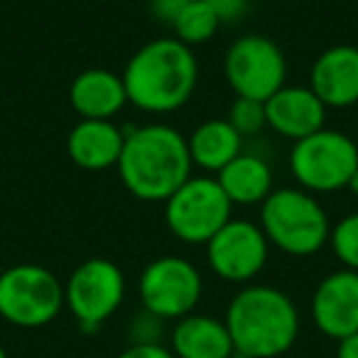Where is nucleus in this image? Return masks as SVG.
I'll list each match as a JSON object with an SVG mask.
<instances>
[{
    "label": "nucleus",
    "instance_id": "nucleus-1",
    "mask_svg": "<svg viewBox=\"0 0 358 358\" xmlns=\"http://www.w3.org/2000/svg\"><path fill=\"white\" fill-rule=\"evenodd\" d=\"M187 138L167 123H148L125 133L115 164L120 182L140 201H167L192 177Z\"/></svg>",
    "mask_w": 358,
    "mask_h": 358
},
{
    "label": "nucleus",
    "instance_id": "nucleus-2",
    "mask_svg": "<svg viewBox=\"0 0 358 358\" xmlns=\"http://www.w3.org/2000/svg\"><path fill=\"white\" fill-rule=\"evenodd\" d=\"M128 103L145 113H172L192 99L199 81L194 50L177 37H157L143 45L123 69Z\"/></svg>",
    "mask_w": 358,
    "mask_h": 358
},
{
    "label": "nucleus",
    "instance_id": "nucleus-3",
    "mask_svg": "<svg viewBox=\"0 0 358 358\" xmlns=\"http://www.w3.org/2000/svg\"><path fill=\"white\" fill-rule=\"evenodd\" d=\"M236 358H278L299 336V309L273 285H245L234 294L224 317Z\"/></svg>",
    "mask_w": 358,
    "mask_h": 358
},
{
    "label": "nucleus",
    "instance_id": "nucleus-4",
    "mask_svg": "<svg viewBox=\"0 0 358 358\" xmlns=\"http://www.w3.org/2000/svg\"><path fill=\"white\" fill-rule=\"evenodd\" d=\"M260 229L270 245L292 258H309L329 243L331 224L317 196L299 187H280L260 204Z\"/></svg>",
    "mask_w": 358,
    "mask_h": 358
},
{
    "label": "nucleus",
    "instance_id": "nucleus-5",
    "mask_svg": "<svg viewBox=\"0 0 358 358\" xmlns=\"http://www.w3.org/2000/svg\"><path fill=\"white\" fill-rule=\"evenodd\" d=\"M289 172L299 189L309 194L348 189V182L358 172V145L341 130L322 128L292 143Z\"/></svg>",
    "mask_w": 358,
    "mask_h": 358
},
{
    "label": "nucleus",
    "instance_id": "nucleus-6",
    "mask_svg": "<svg viewBox=\"0 0 358 358\" xmlns=\"http://www.w3.org/2000/svg\"><path fill=\"white\" fill-rule=\"evenodd\" d=\"M64 285L45 265L20 263L0 273V317L20 329H42L59 317Z\"/></svg>",
    "mask_w": 358,
    "mask_h": 358
},
{
    "label": "nucleus",
    "instance_id": "nucleus-7",
    "mask_svg": "<svg viewBox=\"0 0 358 358\" xmlns=\"http://www.w3.org/2000/svg\"><path fill=\"white\" fill-rule=\"evenodd\" d=\"M234 204L221 189L219 179L209 174L189 177L167 201L164 224L182 243L206 245L231 221Z\"/></svg>",
    "mask_w": 358,
    "mask_h": 358
},
{
    "label": "nucleus",
    "instance_id": "nucleus-8",
    "mask_svg": "<svg viewBox=\"0 0 358 358\" xmlns=\"http://www.w3.org/2000/svg\"><path fill=\"white\" fill-rule=\"evenodd\" d=\"M140 304L162 322H177L196 309L204 294V280L192 260L162 255L145 265L138 280Z\"/></svg>",
    "mask_w": 358,
    "mask_h": 358
},
{
    "label": "nucleus",
    "instance_id": "nucleus-9",
    "mask_svg": "<svg viewBox=\"0 0 358 358\" xmlns=\"http://www.w3.org/2000/svg\"><path fill=\"white\" fill-rule=\"evenodd\" d=\"M224 74L236 96L265 103L287 81V59L278 42L250 32L234 40L226 50Z\"/></svg>",
    "mask_w": 358,
    "mask_h": 358
},
{
    "label": "nucleus",
    "instance_id": "nucleus-10",
    "mask_svg": "<svg viewBox=\"0 0 358 358\" xmlns=\"http://www.w3.org/2000/svg\"><path fill=\"white\" fill-rule=\"evenodd\" d=\"M125 299V275L113 260L89 258L64 282V307L84 331L108 322Z\"/></svg>",
    "mask_w": 358,
    "mask_h": 358
},
{
    "label": "nucleus",
    "instance_id": "nucleus-11",
    "mask_svg": "<svg viewBox=\"0 0 358 358\" xmlns=\"http://www.w3.org/2000/svg\"><path fill=\"white\" fill-rule=\"evenodd\" d=\"M270 255V243L260 224L248 219H231L206 243V263L216 278L226 282L248 285L263 273Z\"/></svg>",
    "mask_w": 358,
    "mask_h": 358
},
{
    "label": "nucleus",
    "instance_id": "nucleus-12",
    "mask_svg": "<svg viewBox=\"0 0 358 358\" xmlns=\"http://www.w3.org/2000/svg\"><path fill=\"white\" fill-rule=\"evenodd\" d=\"M312 322L327 338H341L358 334V273L334 270L317 285L312 294Z\"/></svg>",
    "mask_w": 358,
    "mask_h": 358
},
{
    "label": "nucleus",
    "instance_id": "nucleus-13",
    "mask_svg": "<svg viewBox=\"0 0 358 358\" xmlns=\"http://www.w3.org/2000/svg\"><path fill=\"white\" fill-rule=\"evenodd\" d=\"M327 106L309 86H287L265 101V120L273 133L285 140H297L314 135L327 125Z\"/></svg>",
    "mask_w": 358,
    "mask_h": 358
},
{
    "label": "nucleus",
    "instance_id": "nucleus-14",
    "mask_svg": "<svg viewBox=\"0 0 358 358\" xmlns=\"http://www.w3.org/2000/svg\"><path fill=\"white\" fill-rule=\"evenodd\" d=\"M309 89L327 108L358 103V47L336 45L324 50L309 71Z\"/></svg>",
    "mask_w": 358,
    "mask_h": 358
},
{
    "label": "nucleus",
    "instance_id": "nucleus-15",
    "mask_svg": "<svg viewBox=\"0 0 358 358\" xmlns=\"http://www.w3.org/2000/svg\"><path fill=\"white\" fill-rule=\"evenodd\" d=\"M125 133L113 120H79L66 135V155L79 169L103 172L118 164Z\"/></svg>",
    "mask_w": 358,
    "mask_h": 358
},
{
    "label": "nucleus",
    "instance_id": "nucleus-16",
    "mask_svg": "<svg viewBox=\"0 0 358 358\" xmlns=\"http://www.w3.org/2000/svg\"><path fill=\"white\" fill-rule=\"evenodd\" d=\"M69 103L81 120H113L128 103L123 76L108 69H86L69 86Z\"/></svg>",
    "mask_w": 358,
    "mask_h": 358
},
{
    "label": "nucleus",
    "instance_id": "nucleus-17",
    "mask_svg": "<svg viewBox=\"0 0 358 358\" xmlns=\"http://www.w3.org/2000/svg\"><path fill=\"white\" fill-rule=\"evenodd\" d=\"M169 348L177 358H236L229 327L211 314H187L169 331Z\"/></svg>",
    "mask_w": 358,
    "mask_h": 358
},
{
    "label": "nucleus",
    "instance_id": "nucleus-18",
    "mask_svg": "<svg viewBox=\"0 0 358 358\" xmlns=\"http://www.w3.org/2000/svg\"><path fill=\"white\" fill-rule=\"evenodd\" d=\"M216 179L234 206H258L275 189L273 167L255 152H241L216 174Z\"/></svg>",
    "mask_w": 358,
    "mask_h": 358
},
{
    "label": "nucleus",
    "instance_id": "nucleus-19",
    "mask_svg": "<svg viewBox=\"0 0 358 358\" xmlns=\"http://www.w3.org/2000/svg\"><path fill=\"white\" fill-rule=\"evenodd\" d=\"M243 140L245 138L229 123V118L204 120L187 138L192 164L204 172L219 174L231 159L243 152Z\"/></svg>",
    "mask_w": 358,
    "mask_h": 358
},
{
    "label": "nucleus",
    "instance_id": "nucleus-20",
    "mask_svg": "<svg viewBox=\"0 0 358 358\" xmlns=\"http://www.w3.org/2000/svg\"><path fill=\"white\" fill-rule=\"evenodd\" d=\"M219 27L221 20L209 0H189L172 22L174 37L192 50L196 45H206V42L214 40Z\"/></svg>",
    "mask_w": 358,
    "mask_h": 358
},
{
    "label": "nucleus",
    "instance_id": "nucleus-21",
    "mask_svg": "<svg viewBox=\"0 0 358 358\" xmlns=\"http://www.w3.org/2000/svg\"><path fill=\"white\" fill-rule=\"evenodd\" d=\"M329 245H331L334 255H336L343 268L358 273V211L343 216L341 221H336L331 226Z\"/></svg>",
    "mask_w": 358,
    "mask_h": 358
},
{
    "label": "nucleus",
    "instance_id": "nucleus-22",
    "mask_svg": "<svg viewBox=\"0 0 358 358\" xmlns=\"http://www.w3.org/2000/svg\"><path fill=\"white\" fill-rule=\"evenodd\" d=\"M229 123L234 125L243 138H253V135L263 133V130L268 128V120H265V103L263 101L241 99V96H236V101L229 108Z\"/></svg>",
    "mask_w": 358,
    "mask_h": 358
},
{
    "label": "nucleus",
    "instance_id": "nucleus-23",
    "mask_svg": "<svg viewBox=\"0 0 358 358\" xmlns=\"http://www.w3.org/2000/svg\"><path fill=\"white\" fill-rule=\"evenodd\" d=\"M162 327H164L162 319L143 309V312L135 314L128 324L130 343H157V341H162V331H164Z\"/></svg>",
    "mask_w": 358,
    "mask_h": 358
},
{
    "label": "nucleus",
    "instance_id": "nucleus-24",
    "mask_svg": "<svg viewBox=\"0 0 358 358\" xmlns=\"http://www.w3.org/2000/svg\"><path fill=\"white\" fill-rule=\"evenodd\" d=\"M118 358H177L172 353V348L164 346L162 341L157 343H128L120 351Z\"/></svg>",
    "mask_w": 358,
    "mask_h": 358
},
{
    "label": "nucleus",
    "instance_id": "nucleus-25",
    "mask_svg": "<svg viewBox=\"0 0 358 358\" xmlns=\"http://www.w3.org/2000/svg\"><path fill=\"white\" fill-rule=\"evenodd\" d=\"M209 3L216 10V15H219L221 25H226V22H238L241 17L248 13V6H250V0H209Z\"/></svg>",
    "mask_w": 358,
    "mask_h": 358
},
{
    "label": "nucleus",
    "instance_id": "nucleus-26",
    "mask_svg": "<svg viewBox=\"0 0 358 358\" xmlns=\"http://www.w3.org/2000/svg\"><path fill=\"white\" fill-rule=\"evenodd\" d=\"M189 0H150V13H152L157 20L172 25L174 17L179 15V10L187 6Z\"/></svg>",
    "mask_w": 358,
    "mask_h": 358
},
{
    "label": "nucleus",
    "instance_id": "nucleus-27",
    "mask_svg": "<svg viewBox=\"0 0 358 358\" xmlns=\"http://www.w3.org/2000/svg\"><path fill=\"white\" fill-rule=\"evenodd\" d=\"M336 358H358V334L336 341Z\"/></svg>",
    "mask_w": 358,
    "mask_h": 358
},
{
    "label": "nucleus",
    "instance_id": "nucleus-28",
    "mask_svg": "<svg viewBox=\"0 0 358 358\" xmlns=\"http://www.w3.org/2000/svg\"><path fill=\"white\" fill-rule=\"evenodd\" d=\"M348 189H351V192H353V194H356V196H358V172H356V174H353V177H351V182H348Z\"/></svg>",
    "mask_w": 358,
    "mask_h": 358
},
{
    "label": "nucleus",
    "instance_id": "nucleus-29",
    "mask_svg": "<svg viewBox=\"0 0 358 358\" xmlns=\"http://www.w3.org/2000/svg\"><path fill=\"white\" fill-rule=\"evenodd\" d=\"M0 358H8V351L3 348V343H0Z\"/></svg>",
    "mask_w": 358,
    "mask_h": 358
}]
</instances>
